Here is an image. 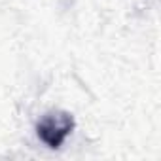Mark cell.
I'll return each mask as SVG.
<instances>
[{
	"label": "cell",
	"instance_id": "6da1fadb",
	"mask_svg": "<svg viewBox=\"0 0 161 161\" xmlns=\"http://www.w3.org/2000/svg\"><path fill=\"white\" fill-rule=\"evenodd\" d=\"M72 129H74V119L66 112H51L44 116L36 125L38 136L49 148H59L72 133Z\"/></svg>",
	"mask_w": 161,
	"mask_h": 161
}]
</instances>
